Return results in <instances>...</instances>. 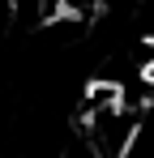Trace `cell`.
I'll return each instance as SVG.
<instances>
[{
	"label": "cell",
	"instance_id": "1",
	"mask_svg": "<svg viewBox=\"0 0 154 158\" xmlns=\"http://www.w3.org/2000/svg\"><path fill=\"white\" fill-rule=\"evenodd\" d=\"M9 17L26 30H47L64 17V0H4Z\"/></svg>",
	"mask_w": 154,
	"mask_h": 158
}]
</instances>
